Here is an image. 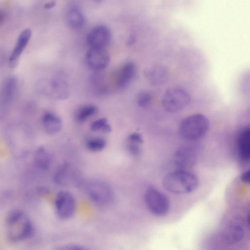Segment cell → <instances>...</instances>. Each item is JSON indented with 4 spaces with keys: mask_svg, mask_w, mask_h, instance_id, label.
Returning a JSON list of instances; mask_svg holds the SVG:
<instances>
[{
    "mask_svg": "<svg viewBox=\"0 0 250 250\" xmlns=\"http://www.w3.org/2000/svg\"><path fill=\"white\" fill-rule=\"evenodd\" d=\"M32 223L22 210L15 209L7 215L5 221V232L8 241L18 243L31 237L33 232Z\"/></svg>",
    "mask_w": 250,
    "mask_h": 250,
    "instance_id": "1",
    "label": "cell"
},
{
    "mask_svg": "<svg viewBox=\"0 0 250 250\" xmlns=\"http://www.w3.org/2000/svg\"><path fill=\"white\" fill-rule=\"evenodd\" d=\"M163 186L171 193L186 194L197 188L198 179L192 173L181 169L167 174L163 179Z\"/></svg>",
    "mask_w": 250,
    "mask_h": 250,
    "instance_id": "2",
    "label": "cell"
},
{
    "mask_svg": "<svg viewBox=\"0 0 250 250\" xmlns=\"http://www.w3.org/2000/svg\"><path fill=\"white\" fill-rule=\"evenodd\" d=\"M209 123L204 115L195 114L185 118L180 123L179 132L185 139L193 141L200 139L208 131Z\"/></svg>",
    "mask_w": 250,
    "mask_h": 250,
    "instance_id": "3",
    "label": "cell"
},
{
    "mask_svg": "<svg viewBox=\"0 0 250 250\" xmlns=\"http://www.w3.org/2000/svg\"><path fill=\"white\" fill-rule=\"evenodd\" d=\"M86 189L90 199L98 206H108L114 200V194L112 188L103 181L92 180L87 184Z\"/></svg>",
    "mask_w": 250,
    "mask_h": 250,
    "instance_id": "4",
    "label": "cell"
},
{
    "mask_svg": "<svg viewBox=\"0 0 250 250\" xmlns=\"http://www.w3.org/2000/svg\"><path fill=\"white\" fill-rule=\"evenodd\" d=\"M190 101V96L187 91L173 87L167 89L164 94L162 105L167 112L173 113L185 108Z\"/></svg>",
    "mask_w": 250,
    "mask_h": 250,
    "instance_id": "5",
    "label": "cell"
},
{
    "mask_svg": "<svg viewBox=\"0 0 250 250\" xmlns=\"http://www.w3.org/2000/svg\"><path fill=\"white\" fill-rule=\"evenodd\" d=\"M83 180L81 172L68 163L60 165L53 175L54 183L60 187H80Z\"/></svg>",
    "mask_w": 250,
    "mask_h": 250,
    "instance_id": "6",
    "label": "cell"
},
{
    "mask_svg": "<svg viewBox=\"0 0 250 250\" xmlns=\"http://www.w3.org/2000/svg\"><path fill=\"white\" fill-rule=\"evenodd\" d=\"M146 205L153 214L161 216L168 212L170 204L167 197L161 191L153 188H148L144 196Z\"/></svg>",
    "mask_w": 250,
    "mask_h": 250,
    "instance_id": "7",
    "label": "cell"
},
{
    "mask_svg": "<svg viewBox=\"0 0 250 250\" xmlns=\"http://www.w3.org/2000/svg\"><path fill=\"white\" fill-rule=\"evenodd\" d=\"M18 88V80L13 76L7 77L0 89V116L3 117L13 102Z\"/></svg>",
    "mask_w": 250,
    "mask_h": 250,
    "instance_id": "8",
    "label": "cell"
},
{
    "mask_svg": "<svg viewBox=\"0 0 250 250\" xmlns=\"http://www.w3.org/2000/svg\"><path fill=\"white\" fill-rule=\"evenodd\" d=\"M56 213L58 217L63 220L71 218L74 214L76 203L74 197L67 191L59 192L55 201Z\"/></svg>",
    "mask_w": 250,
    "mask_h": 250,
    "instance_id": "9",
    "label": "cell"
},
{
    "mask_svg": "<svg viewBox=\"0 0 250 250\" xmlns=\"http://www.w3.org/2000/svg\"><path fill=\"white\" fill-rule=\"evenodd\" d=\"M110 61L109 54L105 48L90 47L85 55V62L92 70L99 71L107 67Z\"/></svg>",
    "mask_w": 250,
    "mask_h": 250,
    "instance_id": "10",
    "label": "cell"
},
{
    "mask_svg": "<svg viewBox=\"0 0 250 250\" xmlns=\"http://www.w3.org/2000/svg\"><path fill=\"white\" fill-rule=\"evenodd\" d=\"M111 31L106 26L100 25L92 28L87 36L90 47L105 48L111 40Z\"/></svg>",
    "mask_w": 250,
    "mask_h": 250,
    "instance_id": "11",
    "label": "cell"
},
{
    "mask_svg": "<svg viewBox=\"0 0 250 250\" xmlns=\"http://www.w3.org/2000/svg\"><path fill=\"white\" fill-rule=\"evenodd\" d=\"M31 35L32 31L29 28L24 29L19 35L8 60V65L11 68H15L17 65L19 59L28 44Z\"/></svg>",
    "mask_w": 250,
    "mask_h": 250,
    "instance_id": "12",
    "label": "cell"
},
{
    "mask_svg": "<svg viewBox=\"0 0 250 250\" xmlns=\"http://www.w3.org/2000/svg\"><path fill=\"white\" fill-rule=\"evenodd\" d=\"M237 149L240 159L248 162L250 158V128L246 126L239 132L236 141Z\"/></svg>",
    "mask_w": 250,
    "mask_h": 250,
    "instance_id": "13",
    "label": "cell"
},
{
    "mask_svg": "<svg viewBox=\"0 0 250 250\" xmlns=\"http://www.w3.org/2000/svg\"><path fill=\"white\" fill-rule=\"evenodd\" d=\"M196 158V153L192 148L183 146L175 152L173 161L175 165L178 167L186 168L194 164Z\"/></svg>",
    "mask_w": 250,
    "mask_h": 250,
    "instance_id": "14",
    "label": "cell"
},
{
    "mask_svg": "<svg viewBox=\"0 0 250 250\" xmlns=\"http://www.w3.org/2000/svg\"><path fill=\"white\" fill-rule=\"evenodd\" d=\"M146 79L152 85L159 86L166 83L169 73L167 67L162 65L153 66L145 71Z\"/></svg>",
    "mask_w": 250,
    "mask_h": 250,
    "instance_id": "15",
    "label": "cell"
},
{
    "mask_svg": "<svg viewBox=\"0 0 250 250\" xmlns=\"http://www.w3.org/2000/svg\"><path fill=\"white\" fill-rule=\"evenodd\" d=\"M136 73L134 63L127 62L119 70L117 78V84L119 88H124L127 86L134 79Z\"/></svg>",
    "mask_w": 250,
    "mask_h": 250,
    "instance_id": "16",
    "label": "cell"
},
{
    "mask_svg": "<svg viewBox=\"0 0 250 250\" xmlns=\"http://www.w3.org/2000/svg\"><path fill=\"white\" fill-rule=\"evenodd\" d=\"M42 123L45 131L50 135L58 133L62 128V122L56 115L46 112L42 118Z\"/></svg>",
    "mask_w": 250,
    "mask_h": 250,
    "instance_id": "17",
    "label": "cell"
},
{
    "mask_svg": "<svg viewBox=\"0 0 250 250\" xmlns=\"http://www.w3.org/2000/svg\"><path fill=\"white\" fill-rule=\"evenodd\" d=\"M51 156L44 146L39 147L35 151L33 160L35 167L42 170H47L51 163Z\"/></svg>",
    "mask_w": 250,
    "mask_h": 250,
    "instance_id": "18",
    "label": "cell"
},
{
    "mask_svg": "<svg viewBox=\"0 0 250 250\" xmlns=\"http://www.w3.org/2000/svg\"><path fill=\"white\" fill-rule=\"evenodd\" d=\"M66 19L68 25L73 29L82 27L85 22L83 13L76 6H71L67 10Z\"/></svg>",
    "mask_w": 250,
    "mask_h": 250,
    "instance_id": "19",
    "label": "cell"
},
{
    "mask_svg": "<svg viewBox=\"0 0 250 250\" xmlns=\"http://www.w3.org/2000/svg\"><path fill=\"white\" fill-rule=\"evenodd\" d=\"M244 236L242 228L238 225L229 226L225 230L224 238L225 240L230 244H233L241 241Z\"/></svg>",
    "mask_w": 250,
    "mask_h": 250,
    "instance_id": "20",
    "label": "cell"
},
{
    "mask_svg": "<svg viewBox=\"0 0 250 250\" xmlns=\"http://www.w3.org/2000/svg\"><path fill=\"white\" fill-rule=\"evenodd\" d=\"M97 111V107L94 105H85L81 108L77 112L76 114L77 120L80 122L84 121L94 114Z\"/></svg>",
    "mask_w": 250,
    "mask_h": 250,
    "instance_id": "21",
    "label": "cell"
},
{
    "mask_svg": "<svg viewBox=\"0 0 250 250\" xmlns=\"http://www.w3.org/2000/svg\"><path fill=\"white\" fill-rule=\"evenodd\" d=\"M106 141L101 138H95L89 140L86 144L87 148L92 152L100 151L106 146Z\"/></svg>",
    "mask_w": 250,
    "mask_h": 250,
    "instance_id": "22",
    "label": "cell"
},
{
    "mask_svg": "<svg viewBox=\"0 0 250 250\" xmlns=\"http://www.w3.org/2000/svg\"><path fill=\"white\" fill-rule=\"evenodd\" d=\"M90 129L93 131L101 130L104 133H107L111 131V128L107 123L105 118L99 119L93 122L90 125Z\"/></svg>",
    "mask_w": 250,
    "mask_h": 250,
    "instance_id": "23",
    "label": "cell"
},
{
    "mask_svg": "<svg viewBox=\"0 0 250 250\" xmlns=\"http://www.w3.org/2000/svg\"><path fill=\"white\" fill-rule=\"evenodd\" d=\"M152 99V95L149 92H142L139 94L138 97V104L141 107H146L150 104Z\"/></svg>",
    "mask_w": 250,
    "mask_h": 250,
    "instance_id": "24",
    "label": "cell"
},
{
    "mask_svg": "<svg viewBox=\"0 0 250 250\" xmlns=\"http://www.w3.org/2000/svg\"><path fill=\"white\" fill-rule=\"evenodd\" d=\"M127 149L134 156H138L141 152L139 144L135 142L129 141V144L127 145Z\"/></svg>",
    "mask_w": 250,
    "mask_h": 250,
    "instance_id": "25",
    "label": "cell"
},
{
    "mask_svg": "<svg viewBox=\"0 0 250 250\" xmlns=\"http://www.w3.org/2000/svg\"><path fill=\"white\" fill-rule=\"evenodd\" d=\"M128 140L129 142H135L139 144L143 143V137L139 133H133L131 134L128 137Z\"/></svg>",
    "mask_w": 250,
    "mask_h": 250,
    "instance_id": "26",
    "label": "cell"
},
{
    "mask_svg": "<svg viewBox=\"0 0 250 250\" xmlns=\"http://www.w3.org/2000/svg\"><path fill=\"white\" fill-rule=\"evenodd\" d=\"M241 180L245 183L249 184L250 181V171L249 169L243 172L240 175Z\"/></svg>",
    "mask_w": 250,
    "mask_h": 250,
    "instance_id": "27",
    "label": "cell"
},
{
    "mask_svg": "<svg viewBox=\"0 0 250 250\" xmlns=\"http://www.w3.org/2000/svg\"><path fill=\"white\" fill-rule=\"evenodd\" d=\"M61 250H85V248L79 245H68L67 246H63L62 248H60Z\"/></svg>",
    "mask_w": 250,
    "mask_h": 250,
    "instance_id": "28",
    "label": "cell"
},
{
    "mask_svg": "<svg viewBox=\"0 0 250 250\" xmlns=\"http://www.w3.org/2000/svg\"><path fill=\"white\" fill-rule=\"evenodd\" d=\"M56 5V1L55 0H51L45 3L44 5V7L45 9H49L52 8Z\"/></svg>",
    "mask_w": 250,
    "mask_h": 250,
    "instance_id": "29",
    "label": "cell"
},
{
    "mask_svg": "<svg viewBox=\"0 0 250 250\" xmlns=\"http://www.w3.org/2000/svg\"><path fill=\"white\" fill-rule=\"evenodd\" d=\"M5 19V14L3 11L0 9V25L3 24Z\"/></svg>",
    "mask_w": 250,
    "mask_h": 250,
    "instance_id": "30",
    "label": "cell"
},
{
    "mask_svg": "<svg viewBox=\"0 0 250 250\" xmlns=\"http://www.w3.org/2000/svg\"><path fill=\"white\" fill-rule=\"evenodd\" d=\"M135 42V38L134 37H131L129 39H128L127 44L128 45H131L134 43Z\"/></svg>",
    "mask_w": 250,
    "mask_h": 250,
    "instance_id": "31",
    "label": "cell"
},
{
    "mask_svg": "<svg viewBox=\"0 0 250 250\" xmlns=\"http://www.w3.org/2000/svg\"><path fill=\"white\" fill-rule=\"evenodd\" d=\"M95 0L97 2H100L101 1H102L103 0Z\"/></svg>",
    "mask_w": 250,
    "mask_h": 250,
    "instance_id": "32",
    "label": "cell"
}]
</instances>
